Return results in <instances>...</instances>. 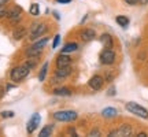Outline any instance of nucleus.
Returning a JSON list of instances; mask_svg holds the SVG:
<instances>
[{"mask_svg":"<svg viewBox=\"0 0 148 137\" xmlns=\"http://www.w3.org/2000/svg\"><path fill=\"white\" fill-rule=\"evenodd\" d=\"M107 95H108V96H114V95H115V86H111L110 89L107 90Z\"/></svg>","mask_w":148,"mask_h":137,"instance_id":"393cba45","label":"nucleus"},{"mask_svg":"<svg viewBox=\"0 0 148 137\" xmlns=\"http://www.w3.org/2000/svg\"><path fill=\"white\" fill-rule=\"evenodd\" d=\"M29 12H30V15H38V12H40V8H38V4L37 3H33L30 5V8H29Z\"/></svg>","mask_w":148,"mask_h":137,"instance_id":"4be33fe9","label":"nucleus"},{"mask_svg":"<svg viewBox=\"0 0 148 137\" xmlns=\"http://www.w3.org/2000/svg\"><path fill=\"white\" fill-rule=\"evenodd\" d=\"M116 23L122 27H126L129 25V18H126V16H123V15L116 16Z\"/></svg>","mask_w":148,"mask_h":137,"instance_id":"aec40b11","label":"nucleus"},{"mask_svg":"<svg viewBox=\"0 0 148 137\" xmlns=\"http://www.w3.org/2000/svg\"><path fill=\"white\" fill-rule=\"evenodd\" d=\"M58 3H70L71 0H56Z\"/></svg>","mask_w":148,"mask_h":137,"instance_id":"c756f323","label":"nucleus"},{"mask_svg":"<svg viewBox=\"0 0 148 137\" xmlns=\"http://www.w3.org/2000/svg\"><path fill=\"white\" fill-rule=\"evenodd\" d=\"M132 134V127L129 125H122L119 129L110 133V136H130Z\"/></svg>","mask_w":148,"mask_h":137,"instance_id":"1a4fd4ad","label":"nucleus"},{"mask_svg":"<svg viewBox=\"0 0 148 137\" xmlns=\"http://www.w3.org/2000/svg\"><path fill=\"white\" fill-rule=\"evenodd\" d=\"M7 1H8V0H0V5H4Z\"/></svg>","mask_w":148,"mask_h":137,"instance_id":"7c9ffc66","label":"nucleus"},{"mask_svg":"<svg viewBox=\"0 0 148 137\" xmlns=\"http://www.w3.org/2000/svg\"><path fill=\"white\" fill-rule=\"evenodd\" d=\"M3 93H4V90H3V88H1V86H0V97H1V96H3Z\"/></svg>","mask_w":148,"mask_h":137,"instance_id":"473e14b6","label":"nucleus"},{"mask_svg":"<svg viewBox=\"0 0 148 137\" xmlns=\"http://www.w3.org/2000/svg\"><path fill=\"white\" fill-rule=\"evenodd\" d=\"M38 123H40V115H38V114H33V116L29 119V122H27V127H26L27 133L34 132L36 127L38 126Z\"/></svg>","mask_w":148,"mask_h":137,"instance_id":"0eeeda50","label":"nucleus"},{"mask_svg":"<svg viewBox=\"0 0 148 137\" xmlns=\"http://www.w3.org/2000/svg\"><path fill=\"white\" fill-rule=\"evenodd\" d=\"M59 41H60V36H59V34H56V36H55V38H53V42H52V48H56V47H58Z\"/></svg>","mask_w":148,"mask_h":137,"instance_id":"b1692460","label":"nucleus"},{"mask_svg":"<svg viewBox=\"0 0 148 137\" xmlns=\"http://www.w3.org/2000/svg\"><path fill=\"white\" fill-rule=\"evenodd\" d=\"M100 41H101V44H103L104 48H112V38H111L110 34L104 33V34L100 37Z\"/></svg>","mask_w":148,"mask_h":137,"instance_id":"2eb2a0df","label":"nucleus"},{"mask_svg":"<svg viewBox=\"0 0 148 137\" xmlns=\"http://www.w3.org/2000/svg\"><path fill=\"white\" fill-rule=\"evenodd\" d=\"M78 48L77 42H67L63 48H62V53H69V52H74L75 49Z\"/></svg>","mask_w":148,"mask_h":137,"instance_id":"f3484780","label":"nucleus"},{"mask_svg":"<svg viewBox=\"0 0 148 137\" xmlns=\"http://www.w3.org/2000/svg\"><path fill=\"white\" fill-rule=\"evenodd\" d=\"M41 52H42L41 48H37V47H34V45H32V47L26 51V56L27 58H37Z\"/></svg>","mask_w":148,"mask_h":137,"instance_id":"f8f14e48","label":"nucleus"},{"mask_svg":"<svg viewBox=\"0 0 148 137\" xmlns=\"http://www.w3.org/2000/svg\"><path fill=\"white\" fill-rule=\"evenodd\" d=\"M70 62H71V59L70 56H67L66 53H60L56 59V66L58 67H63V66H70Z\"/></svg>","mask_w":148,"mask_h":137,"instance_id":"9d476101","label":"nucleus"},{"mask_svg":"<svg viewBox=\"0 0 148 137\" xmlns=\"http://www.w3.org/2000/svg\"><path fill=\"white\" fill-rule=\"evenodd\" d=\"M47 70H48V63L45 62V63L42 64L40 74H38V79H40V81H44V79H45V74H47Z\"/></svg>","mask_w":148,"mask_h":137,"instance_id":"412c9836","label":"nucleus"},{"mask_svg":"<svg viewBox=\"0 0 148 137\" xmlns=\"http://www.w3.org/2000/svg\"><path fill=\"white\" fill-rule=\"evenodd\" d=\"M53 118L56 121L60 122H71L77 119V112L71 110H63V111H56L53 114Z\"/></svg>","mask_w":148,"mask_h":137,"instance_id":"f03ea898","label":"nucleus"},{"mask_svg":"<svg viewBox=\"0 0 148 137\" xmlns=\"http://www.w3.org/2000/svg\"><path fill=\"white\" fill-rule=\"evenodd\" d=\"M115 60V53L111 48H106L103 52L100 53V62L103 64H111Z\"/></svg>","mask_w":148,"mask_h":137,"instance_id":"20e7f679","label":"nucleus"},{"mask_svg":"<svg viewBox=\"0 0 148 137\" xmlns=\"http://www.w3.org/2000/svg\"><path fill=\"white\" fill-rule=\"evenodd\" d=\"M70 73H71V67H70V66L58 67V70H56V75H58V77H60V78H64V77H67Z\"/></svg>","mask_w":148,"mask_h":137,"instance_id":"4468645a","label":"nucleus"},{"mask_svg":"<svg viewBox=\"0 0 148 137\" xmlns=\"http://www.w3.org/2000/svg\"><path fill=\"white\" fill-rule=\"evenodd\" d=\"M3 16H7V11L3 8V5H0V18H3Z\"/></svg>","mask_w":148,"mask_h":137,"instance_id":"a878e982","label":"nucleus"},{"mask_svg":"<svg viewBox=\"0 0 148 137\" xmlns=\"http://www.w3.org/2000/svg\"><path fill=\"white\" fill-rule=\"evenodd\" d=\"M125 1H126L127 4H132V5H133V4H137L140 0H125Z\"/></svg>","mask_w":148,"mask_h":137,"instance_id":"cd10ccee","label":"nucleus"},{"mask_svg":"<svg viewBox=\"0 0 148 137\" xmlns=\"http://www.w3.org/2000/svg\"><path fill=\"white\" fill-rule=\"evenodd\" d=\"M1 116H3V118H12V116H14V111H3V112H1Z\"/></svg>","mask_w":148,"mask_h":137,"instance_id":"5701e85b","label":"nucleus"},{"mask_svg":"<svg viewBox=\"0 0 148 137\" xmlns=\"http://www.w3.org/2000/svg\"><path fill=\"white\" fill-rule=\"evenodd\" d=\"M126 110L130 111L132 114H134V115H137V116H141V118H148V111L145 110L144 107L138 105L137 103H133V101L126 103Z\"/></svg>","mask_w":148,"mask_h":137,"instance_id":"7ed1b4c3","label":"nucleus"},{"mask_svg":"<svg viewBox=\"0 0 148 137\" xmlns=\"http://www.w3.org/2000/svg\"><path fill=\"white\" fill-rule=\"evenodd\" d=\"M29 70H30V68L27 67L26 64L16 66V67H14L12 70H11V75H10L11 79H12L14 82H19V81H22V79L29 74Z\"/></svg>","mask_w":148,"mask_h":137,"instance_id":"f257e3e1","label":"nucleus"},{"mask_svg":"<svg viewBox=\"0 0 148 137\" xmlns=\"http://www.w3.org/2000/svg\"><path fill=\"white\" fill-rule=\"evenodd\" d=\"M21 7H14L12 10H10L7 12V16H8V19H10L12 23H16V22L21 19Z\"/></svg>","mask_w":148,"mask_h":137,"instance_id":"423d86ee","label":"nucleus"},{"mask_svg":"<svg viewBox=\"0 0 148 137\" xmlns=\"http://www.w3.org/2000/svg\"><path fill=\"white\" fill-rule=\"evenodd\" d=\"M89 136H100V130H99V129H93V130L89 133Z\"/></svg>","mask_w":148,"mask_h":137,"instance_id":"bb28decb","label":"nucleus"},{"mask_svg":"<svg viewBox=\"0 0 148 137\" xmlns=\"http://www.w3.org/2000/svg\"><path fill=\"white\" fill-rule=\"evenodd\" d=\"M52 130H53V126H52V125H47V126H44L41 129L40 136H41V137H49L51 134H52Z\"/></svg>","mask_w":148,"mask_h":137,"instance_id":"6ab92c4d","label":"nucleus"},{"mask_svg":"<svg viewBox=\"0 0 148 137\" xmlns=\"http://www.w3.org/2000/svg\"><path fill=\"white\" fill-rule=\"evenodd\" d=\"M96 37V33L93 29H85L81 32V38L84 40V41H90V40H93Z\"/></svg>","mask_w":148,"mask_h":137,"instance_id":"9b49d317","label":"nucleus"},{"mask_svg":"<svg viewBox=\"0 0 148 137\" xmlns=\"http://www.w3.org/2000/svg\"><path fill=\"white\" fill-rule=\"evenodd\" d=\"M53 95L56 96H70L71 95V90L67 89V88H56L53 90Z\"/></svg>","mask_w":148,"mask_h":137,"instance_id":"a211bd4d","label":"nucleus"},{"mask_svg":"<svg viewBox=\"0 0 148 137\" xmlns=\"http://www.w3.org/2000/svg\"><path fill=\"white\" fill-rule=\"evenodd\" d=\"M69 134H71V136H77V133H75V130H74L73 127H70L69 129Z\"/></svg>","mask_w":148,"mask_h":137,"instance_id":"c85d7f7f","label":"nucleus"},{"mask_svg":"<svg viewBox=\"0 0 148 137\" xmlns=\"http://www.w3.org/2000/svg\"><path fill=\"white\" fill-rule=\"evenodd\" d=\"M26 27L25 26H19V27H16L15 30H14V38H16V40H19V38H22V37H25L26 36Z\"/></svg>","mask_w":148,"mask_h":137,"instance_id":"dca6fc26","label":"nucleus"},{"mask_svg":"<svg viewBox=\"0 0 148 137\" xmlns=\"http://www.w3.org/2000/svg\"><path fill=\"white\" fill-rule=\"evenodd\" d=\"M101 115L104 118H114V116L118 115V111L114 108V107H107L104 110L101 111Z\"/></svg>","mask_w":148,"mask_h":137,"instance_id":"ddd939ff","label":"nucleus"},{"mask_svg":"<svg viewBox=\"0 0 148 137\" xmlns=\"http://www.w3.org/2000/svg\"><path fill=\"white\" fill-rule=\"evenodd\" d=\"M45 32H47V26L45 25H42V23H34L32 26V29H30V38L36 40V38H38Z\"/></svg>","mask_w":148,"mask_h":137,"instance_id":"39448f33","label":"nucleus"},{"mask_svg":"<svg viewBox=\"0 0 148 137\" xmlns=\"http://www.w3.org/2000/svg\"><path fill=\"white\" fill-rule=\"evenodd\" d=\"M103 82H104V79L101 78L100 75H93V77L89 79V86L93 90H99V89H101Z\"/></svg>","mask_w":148,"mask_h":137,"instance_id":"6e6552de","label":"nucleus"},{"mask_svg":"<svg viewBox=\"0 0 148 137\" xmlns=\"http://www.w3.org/2000/svg\"><path fill=\"white\" fill-rule=\"evenodd\" d=\"M137 137H147V134H145V133H138Z\"/></svg>","mask_w":148,"mask_h":137,"instance_id":"2f4dec72","label":"nucleus"}]
</instances>
